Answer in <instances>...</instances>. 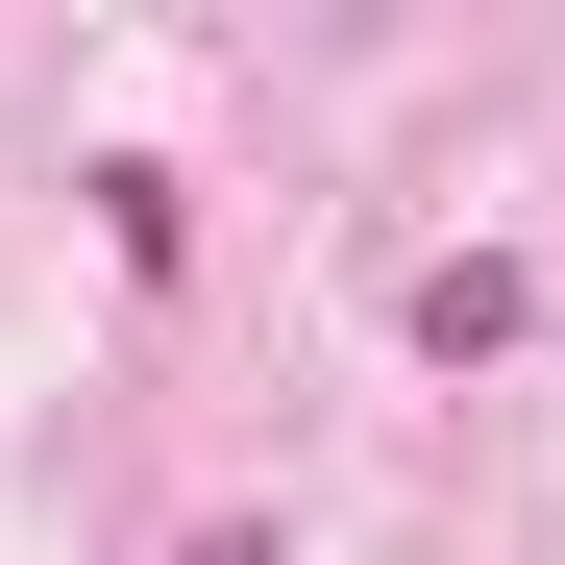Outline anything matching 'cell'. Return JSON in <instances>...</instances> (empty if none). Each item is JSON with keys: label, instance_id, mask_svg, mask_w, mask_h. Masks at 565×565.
I'll use <instances>...</instances> for the list:
<instances>
[{"label": "cell", "instance_id": "2", "mask_svg": "<svg viewBox=\"0 0 565 565\" xmlns=\"http://www.w3.org/2000/svg\"><path fill=\"white\" fill-rule=\"evenodd\" d=\"M172 565H296V541H270V516H198V541H172Z\"/></svg>", "mask_w": 565, "mask_h": 565}, {"label": "cell", "instance_id": "1", "mask_svg": "<svg viewBox=\"0 0 565 565\" xmlns=\"http://www.w3.org/2000/svg\"><path fill=\"white\" fill-rule=\"evenodd\" d=\"M516 320H541V296H516V270H492V246H443V270H418V344H443V369H492Z\"/></svg>", "mask_w": 565, "mask_h": 565}]
</instances>
